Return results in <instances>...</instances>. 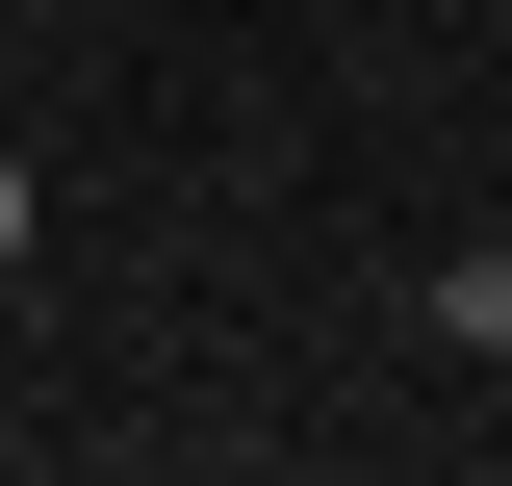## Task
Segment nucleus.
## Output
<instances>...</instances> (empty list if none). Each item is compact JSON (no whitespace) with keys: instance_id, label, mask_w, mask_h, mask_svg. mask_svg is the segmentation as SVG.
<instances>
[{"instance_id":"2","label":"nucleus","mask_w":512,"mask_h":486,"mask_svg":"<svg viewBox=\"0 0 512 486\" xmlns=\"http://www.w3.org/2000/svg\"><path fill=\"white\" fill-rule=\"evenodd\" d=\"M0 256H26V154H0Z\"/></svg>"},{"instance_id":"1","label":"nucleus","mask_w":512,"mask_h":486,"mask_svg":"<svg viewBox=\"0 0 512 486\" xmlns=\"http://www.w3.org/2000/svg\"><path fill=\"white\" fill-rule=\"evenodd\" d=\"M436 333H461V359H512V256H461V282H436Z\"/></svg>"}]
</instances>
